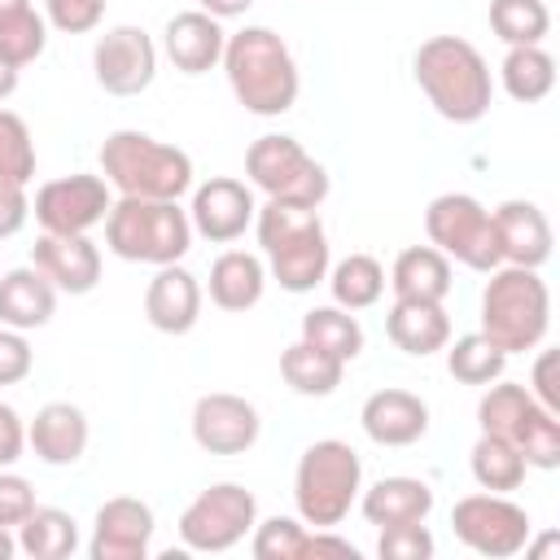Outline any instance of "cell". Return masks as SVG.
<instances>
[{
    "label": "cell",
    "mask_w": 560,
    "mask_h": 560,
    "mask_svg": "<svg viewBox=\"0 0 560 560\" xmlns=\"http://www.w3.org/2000/svg\"><path fill=\"white\" fill-rule=\"evenodd\" d=\"M223 74L228 88L236 96V105H245L258 118H280L298 105L302 92V74L298 61L289 52V44L271 31V26H241L228 35L223 44Z\"/></svg>",
    "instance_id": "1"
},
{
    "label": "cell",
    "mask_w": 560,
    "mask_h": 560,
    "mask_svg": "<svg viewBox=\"0 0 560 560\" xmlns=\"http://www.w3.org/2000/svg\"><path fill=\"white\" fill-rule=\"evenodd\" d=\"M411 74H416L420 92L429 96V105L446 122L468 127V122H481L490 114L494 74L486 66V57L477 52V44H468L459 35H433L416 48Z\"/></svg>",
    "instance_id": "2"
},
{
    "label": "cell",
    "mask_w": 560,
    "mask_h": 560,
    "mask_svg": "<svg viewBox=\"0 0 560 560\" xmlns=\"http://www.w3.org/2000/svg\"><path fill=\"white\" fill-rule=\"evenodd\" d=\"M254 232L262 245V262L280 289L311 293L315 284H324V276L332 267V249H328L319 206L267 201L254 214Z\"/></svg>",
    "instance_id": "3"
},
{
    "label": "cell",
    "mask_w": 560,
    "mask_h": 560,
    "mask_svg": "<svg viewBox=\"0 0 560 560\" xmlns=\"http://www.w3.org/2000/svg\"><path fill=\"white\" fill-rule=\"evenodd\" d=\"M101 175L118 197H153V201H179L192 188V158L179 144H166L149 131L122 127L101 140Z\"/></svg>",
    "instance_id": "4"
},
{
    "label": "cell",
    "mask_w": 560,
    "mask_h": 560,
    "mask_svg": "<svg viewBox=\"0 0 560 560\" xmlns=\"http://www.w3.org/2000/svg\"><path fill=\"white\" fill-rule=\"evenodd\" d=\"M486 276L490 280L481 289V328L477 332L490 337L503 354L538 350L551 328V293H547V280L538 276V267L499 262Z\"/></svg>",
    "instance_id": "5"
},
{
    "label": "cell",
    "mask_w": 560,
    "mask_h": 560,
    "mask_svg": "<svg viewBox=\"0 0 560 560\" xmlns=\"http://www.w3.org/2000/svg\"><path fill=\"white\" fill-rule=\"evenodd\" d=\"M363 490V459L341 438H319L298 455L293 468V503L302 525L337 529Z\"/></svg>",
    "instance_id": "6"
},
{
    "label": "cell",
    "mask_w": 560,
    "mask_h": 560,
    "mask_svg": "<svg viewBox=\"0 0 560 560\" xmlns=\"http://www.w3.org/2000/svg\"><path fill=\"white\" fill-rule=\"evenodd\" d=\"M105 245L122 262L166 267L192 249V223L179 201L153 197H118L105 214Z\"/></svg>",
    "instance_id": "7"
},
{
    "label": "cell",
    "mask_w": 560,
    "mask_h": 560,
    "mask_svg": "<svg viewBox=\"0 0 560 560\" xmlns=\"http://www.w3.org/2000/svg\"><path fill=\"white\" fill-rule=\"evenodd\" d=\"M245 175L249 188H258L267 201H298V206H324L328 197V171L302 149V140L267 131L245 149Z\"/></svg>",
    "instance_id": "8"
},
{
    "label": "cell",
    "mask_w": 560,
    "mask_h": 560,
    "mask_svg": "<svg viewBox=\"0 0 560 560\" xmlns=\"http://www.w3.org/2000/svg\"><path fill=\"white\" fill-rule=\"evenodd\" d=\"M424 232L429 245L442 249L446 258L472 267V271H494L499 258V236H494V219L490 210L472 197V192H442L429 201L424 210Z\"/></svg>",
    "instance_id": "9"
},
{
    "label": "cell",
    "mask_w": 560,
    "mask_h": 560,
    "mask_svg": "<svg viewBox=\"0 0 560 560\" xmlns=\"http://www.w3.org/2000/svg\"><path fill=\"white\" fill-rule=\"evenodd\" d=\"M258 521V499L241 481H214L206 486L184 512H179V542L188 551H232Z\"/></svg>",
    "instance_id": "10"
},
{
    "label": "cell",
    "mask_w": 560,
    "mask_h": 560,
    "mask_svg": "<svg viewBox=\"0 0 560 560\" xmlns=\"http://www.w3.org/2000/svg\"><path fill=\"white\" fill-rule=\"evenodd\" d=\"M451 529L455 538L486 556V560H508V556H521L529 547V534H534V521L521 503H512L508 494H490V490H477V494H464L455 508H451Z\"/></svg>",
    "instance_id": "11"
},
{
    "label": "cell",
    "mask_w": 560,
    "mask_h": 560,
    "mask_svg": "<svg viewBox=\"0 0 560 560\" xmlns=\"http://www.w3.org/2000/svg\"><path fill=\"white\" fill-rule=\"evenodd\" d=\"M109 206H114V197H109L105 175L74 171V175H57V179L39 184L35 188V201H31V214H35V223L44 232L83 236L96 223H105Z\"/></svg>",
    "instance_id": "12"
},
{
    "label": "cell",
    "mask_w": 560,
    "mask_h": 560,
    "mask_svg": "<svg viewBox=\"0 0 560 560\" xmlns=\"http://www.w3.org/2000/svg\"><path fill=\"white\" fill-rule=\"evenodd\" d=\"M92 70L109 96H140L158 74V44L144 26H109L92 48Z\"/></svg>",
    "instance_id": "13"
},
{
    "label": "cell",
    "mask_w": 560,
    "mask_h": 560,
    "mask_svg": "<svg viewBox=\"0 0 560 560\" xmlns=\"http://www.w3.org/2000/svg\"><path fill=\"white\" fill-rule=\"evenodd\" d=\"M262 433V416L249 398L214 389L192 402V442L206 455H245Z\"/></svg>",
    "instance_id": "14"
},
{
    "label": "cell",
    "mask_w": 560,
    "mask_h": 560,
    "mask_svg": "<svg viewBox=\"0 0 560 560\" xmlns=\"http://www.w3.org/2000/svg\"><path fill=\"white\" fill-rule=\"evenodd\" d=\"M258 201L254 188L245 179L232 175H210L206 184L192 188V206H188V223L197 236H206L210 245H232L245 236V228L254 223Z\"/></svg>",
    "instance_id": "15"
},
{
    "label": "cell",
    "mask_w": 560,
    "mask_h": 560,
    "mask_svg": "<svg viewBox=\"0 0 560 560\" xmlns=\"http://www.w3.org/2000/svg\"><path fill=\"white\" fill-rule=\"evenodd\" d=\"M153 529H158L153 508L144 499H131V494L105 499L92 521L88 556L92 560H144L153 547Z\"/></svg>",
    "instance_id": "16"
},
{
    "label": "cell",
    "mask_w": 560,
    "mask_h": 560,
    "mask_svg": "<svg viewBox=\"0 0 560 560\" xmlns=\"http://www.w3.org/2000/svg\"><path fill=\"white\" fill-rule=\"evenodd\" d=\"M31 267H39L48 276V284L57 293H70V298H83L101 284V249L83 236H57V232H44L35 245H31Z\"/></svg>",
    "instance_id": "17"
},
{
    "label": "cell",
    "mask_w": 560,
    "mask_h": 560,
    "mask_svg": "<svg viewBox=\"0 0 560 560\" xmlns=\"http://www.w3.org/2000/svg\"><path fill=\"white\" fill-rule=\"evenodd\" d=\"M359 424L376 446H411L429 433V402L411 389H376L359 407Z\"/></svg>",
    "instance_id": "18"
},
{
    "label": "cell",
    "mask_w": 560,
    "mask_h": 560,
    "mask_svg": "<svg viewBox=\"0 0 560 560\" xmlns=\"http://www.w3.org/2000/svg\"><path fill=\"white\" fill-rule=\"evenodd\" d=\"M144 319L166 337L192 332L197 319H201V284H197V276L188 267H179V262L158 267V276L144 289Z\"/></svg>",
    "instance_id": "19"
},
{
    "label": "cell",
    "mask_w": 560,
    "mask_h": 560,
    "mask_svg": "<svg viewBox=\"0 0 560 560\" xmlns=\"http://www.w3.org/2000/svg\"><path fill=\"white\" fill-rule=\"evenodd\" d=\"M223 44H228V31L219 18L201 13V9H184L166 22L162 31V52L166 61L179 70V74H206L223 61Z\"/></svg>",
    "instance_id": "20"
},
{
    "label": "cell",
    "mask_w": 560,
    "mask_h": 560,
    "mask_svg": "<svg viewBox=\"0 0 560 560\" xmlns=\"http://www.w3.org/2000/svg\"><path fill=\"white\" fill-rule=\"evenodd\" d=\"M88 438H92V424H88L83 407H74V402H44L35 411V420L26 424V446L35 451V459H44L52 468L79 464L88 451Z\"/></svg>",
    "instance_id": "21"
},
{
    "label": "cell",
    "mask_w": 560,
    "mask_h": 560,
    "mask_svg": "<svg viewBox=\"0 0 560 560\" xmlns=\"http://www.w3.org/2000/svg\"><path fill=\"white\" fill-rule=\"evenodd\" d=\"M494 219V236H499V258L512 267H542L551 258V223L534 201H503L499 210H490Z\"/></svg>",
    "instance_id": "22"
},
{
    "label": "cell",
    "mask_w": 560,
    "mask_h": 560,
    "mask_svg": "<svg viewBox=\"0 0 560 560\" xmlns=\"http://www.w3.org/2000/svg\"><path fill=\"white\" fill-rule=\"evenodd\" d=\"M267 289V262L249 249H223L210 262V302L228 315H245L262 302Z\"/></svg>",
    "instance_id": "23"
},
{
    "label": "cell",
    "mask_w": 560,
    "mask_h": 560,
    "mask_svg": "<svg viewBox=\"0 0 560 560\" xmlns=\"http://www.w3.org/2000/svg\"><path fill=\"white\" fill-rule=\"evenodd\" d=\"M385 332L402 354L429 359L451 341V315L442 302H411V298H394L389 315H385Z\"/></svg>",
    "instance_id": "24"
},
{
    "label": "cell",
    "mask_w": 560,
    "mask_h": 560,
    "mask_svg": "<svg viewBox=\"0 0 560 560\" xmlns=\"http://www.w3.org/2000/svg\"><path fill=\"white\" fill-rule=\"evenodd\" d=\"M359 512L368 525H407L429 521L433 512V486L420 477H381L359 494Z\"/></svg>",
    "instance_id": "25"
},
{
    "label": "cell",
    "mask_w": 560,
    "mask_h": 560,
    "mask_svg": "<svg viewBox=\"0 0 560 560\" xmlns=\"http://www.w3.org/2000/svg\"><path fill=\"white\" fill-rule=\"evenodd\" d=\"M57 311V289L48 284V276L39 267H13L0 276V324L31 332L44 328Z\"/></svg>",
    "instance_id": "26"
},
{
    "label": "cell",
    "mask_w": 560,
    "mask_h": 560,
    "mask_svg": "<svg viewBox=\"0 0 560 560\" xmlns=\"http://www.w3.org/2000/svg\"><path fill=\"white\" fill-rule=\"evenodd\" d=\"M394 298H411V302H446L451 293V258L433 245H407L394 267H389V280Z\"/></svg>",
    "instance_id": "27"
},
{
    "label": "cell",
    "mask_w": 560,
    "mask_h": 560,
    "mask_svg": "<svg viewBox=\"0 0 560 560\" xmlns=\"http://www.w3.org/2000/svg\"><path fill=\"white\" fill-rule=\"evenodd\" d=\"M280 376H284V385H289L293 394H302V398H328V394L341 385L346 363H341L337 354H328V350H319V346H311V341L298 337V341L280 354Z\"/></svg>",
    "instance_id": "28"
},
{
    "label": "cell",
    "mask_w": 560,
    "mask_h": 560,
    "mask_svg": "<svg viewBox=\"0 0 560 560\" xmlns=\"http://www.w3.org/2000/svg\"><path fill=\"white\" fill-rule=\"evenodd\" d=\"M468 472H472V481H477L481 490H490V494H512V490H521L529 464H525V455H521L508 438L481 433V438L472 442V451H468Z\"/></svg>",
    "instance_id": "29"
},
{
    "label": "cell",
    "mask_w": 560,
    "mask_h": 560,
    "mask_svg": "<svg viewBox=\"0 0 560 560\" xmlns=\"http://www.w3.org/2000/svg\"><path fill=\"white\" fill-rule=\"evenodd\" d=\"M18 551L31 560H66L79 551V521L61 508H39L18 525Z\"/></svg>",
    "instance_id": "30"
},
{
    "label": "cell",
    "mask_w": 560,
    "mask_h": 560,
    "mask_svg": "<svg viewBox=\"0 0 560 560\" xmlns=\"http://www.w3.org/2000/svg\"><path fill=\"white\" fill-rule=\"evenodd\" d=\"M499 83L512 101L521 105H534L542 96H551L556 88V57L542 48V44H521V48H508L503 66H499Z\"/></svg>",
    "instance_id": "31"
},
{
    "label": "cell",
    "mask_w": 560,
    "mask_h": 560,
    "mask_svg": "<svg viewBox=\"0 0 560 560\" xmlns=\"http://www.w3.org/2000/svg\"><path fill=\"white\" fill-rule=\"evenodd\" d=\"M48 48V18L35 13L31 0H0V57H9L18 70L44 57Z\"/></svg>",
    "instance_id": "32"
},
{
    "label": "cell",
    "mask_w": 560,
    "mask_h": 560,
    "mask_svg": "<svg viewBox=\"0 0 560 560\" xmlns=\"http://www.w3.org/2000/svg\"><path fill=\"white\" fill-rule=\"evenodd\" d=\"M324 280L332 289V302L346 311H368L385 293V267L372 254H346L337 267H328Z\"/></svg>",
    "instance_id": "33"
},
{
    "label": "cell",
    "mask_w": 560,
    "mask_h": 560,
    "mask_svg": "<svg viewBox=\"0 0 560 560\" xmlns=\"http://www.w3.org/2000/svg\"><path fill=\"white\" fill-rule=\"evenodd\" d=\"M302 341H311V346L337 354L341 363H350V359L363 354V324L354 319V311H346L337 302L315 306V311L302 315Z\"/></svg>",
    "instance_id": "34"
},
{
    "label": "cell",
    "mask_w": 560,
    "mask_h": 560,
    "mask_svg": "<svg viewBox=\"0 0 560 560\" xmlns=\"http://www.w3.org/2000/svg\"><path fill=\"white\" fill-rule=\"evenodd\" d=\"M442 350H446V372H451L459 385H481V389H486V385L499 381L503 368H508V354H503L490 337H481V332H464V337L446 341Z\"/></svg>",
    "instance_id": "35"
},
{
    "label": "cell",
    "mask_w": 560,
    "mask_h": 560,
    "mask_svg": "<svg viewBox=\"0 0 560 560\" xmlns=\"http://www.w3.org/2000/svg\"><path fill=\"white\" fill-rule=\"evenodd\" d=\"M508 442L525 455L529 468H542V472L560 468V416H556V411L529 402V411L521 416V424L512 429Z\"/></svg>",
    "instance_id": "36"
},
{
    "label": "cell",
    "mask_w": 560,
    "mask_h": 560,
    "mask_svg": "<svg viewBox=\"0 0 560 560\" xmlns=\"http://www.w3.org/2000/svg\"><path fill=\"white\" fill-rule=\"evenodd\" d=\"M490 31H494L508 48L542 44L547 31H551L547 0H490Z\"/></svg>",
    "instance_id": "37"
},
{
    "label": "cell",
    "mask_w": 560,
    "mask_h": 560,
    "mask_svg": "<svg viewBox=\"0 0 560 560\" xmlns=\"http://www.w3.org/2000/svg\"><path fill=\"white\" fill-rule=\"evenodd\" d=\"M529 402H534V394H529L525 385L503 381V376L490 381L486 394H481V402H477V424H481V433L512 438V429L521 424V416L529 411Z\"/></svg>",
    "instance_id": "38"
},
{
    "label": "cell",
    "mask_w": 560,
    "mask_h": 560,
    "mask_svg": "<svg viewBox=\"0 0 560 560\" xmlns=\"http://www.w3.org/2000/svg\"><path fill=\"white\" fill-rule=\"evenodd\" d=\"M35 175V140L22 114L0 105V184H31Z\"/></svg>",
    "instance_id": "39"
},
{
    "label": "cell",
    "mask_w": 560,
    "mask_h": 560,
    "mask_svg": "<svg viewBox=\"0 0 560 560\" xmlns=\"http://www.w3.org/2000/svg\"><path fill=\"white\" fill-rule=\"evenodd\" d=\"M306 534L311 525H302V516H267V521H254L249 551L254 560H302Z\"/></svg>",
    "instance_id": "40"
},
{
    "label": "cell",
    "mask_w": 560,
    "mask_h": 560,
    "mask_svg": "<svg viewBox=\"0 0 560 560\" xmlns=\"http://www.w3.org/2000/svg\"><path fill=\"white\" fill-rule=\"evenodd\" d=\"M376 556H381V560H429V556H433V534L424 529V521L381 525Z\"/></svg>",
    "instance_id": "41"
},
{
    "label": "cell",
    "mask_w": 560,
    "mask_h": 560,
    "mask_svg": "<svg viewBox=\"0 0 560 560\" xmlns=\"http://www.w3.org/2000/svg\"><path fill=\"white\" fill-rule=\"evenodd\" d=\"M44 18L61 35H88V31L101 26L105 0H44Z\"/></svg>",
    "instance_id": "42"
},
{
    "label": "cell",
    "mask_w": 560,
    "mask_h": 560,
    "mask_svg": "<svg viewBox=\"0 0 560 560\" xmlns=\"http://www.w3.org/2000/svg\"><path fill=\"white\" fill-rule=\"evenodd\" d=\"M35 512V490L26 477H18L13 468H0V525L18 529L26 516Z\"/></svg>",
    "instance_id": "43"
},
{
    "label": "cell",
    "mask_w": 560,
    "mask_h": 560,
    "mask_svg": "<svg viewBox=\"0 0 560 560\" xmlns=\"http://www.w3.org/2000/svg\"><path fill=\"white\" fill-rule=\"evenodd\" d=\"M31 368H35V350H31L26 332L0 324V385H18V381H26Z\"/></svg>",
    "instance_id": "44"
},
{
    "label": "cell",
    "mask_w": 560,
    "mask_h": 560,
    "mask_svg": "<svg viewBox=\"0 0 560 560\" xmlns=\"http://www.w3.org/2000/svg\"><path fill=\"white\" fill-rule=\"evenodd\" d=\"M556 363H560V354L556 350H538V359H534V372H529V394H534V402L538 407H547V411H556L560 416V381H556Z\"/></svg>",
    "instance_id": "45"
},
{
    "label": "cell",
    "mask_w": 560,
    "mask_h": 560,
    "mask_svg": "<svg viewBox=\"0 0 560 560\" xmlns=\"http://www.w3.org/2000/svg\"><path fill=\"white\" fill-rule=\"evenodd\" d=\"M31 219V201H26V188L22 184H0V241L18 236Z\"/></svg>",
    "instance_id": "46"
},
{
    "label": "cell",
    "mask_w": 560,
    "mask_h": 560,
    "mask_svg": "<svg viewBox=\"0 0 560 560\" xmlns=\"http://www.w3.org/2000/svg\"><path fill=\"white\" fill-rule=\"evenodd\" d=\"M22 451H26V424L9 402H0V468H13Z\"/></svg>",
    "instance_id": "47"
},
{
    "label": "cell",
    "mask_w": 560,
    "mask_h": 560,
    "mask_svg": "<svg viewBox=\"0 0 560 560\" xmlns=\"http://www.w3.org/2000/svg\"><path fill=\"white\" fill-rule=\"evenodd\" d=\"M249 4H254V0H197V9L210 13V18H219V22H223V18H241Z\"/></svg>",
    "instance_id": "48"
},
{
    "label": "cell",
    "mask_w": 560,
    "mask_h": 560,
    "mask_svg": "<svg viewBox=\"0 0 560 560\" xmlns=\"http://www.w3.org/2000/svg\"><path fill=\"white\" fill-rule=\"evenodd\" d=\"M18 79H22V70L9 57H0V101H9L18 92Z\"/></svg>",
    "instance_id": "49"
},
{
    "label": "cell",
    "mask_w": 560,
    "mask_h": 560,
    "mask_svg": "<svg viewBox=\"0 0 560 560\" xmlns=\"http://www.w3.org/2000/svg\"><path fill=\"white\" fill-rule=\"evenodd\" d=\"M9 556H18V534L0 525V560H9Z\"/></svg>",
    "instance_id": "50"
}]
</instances>
